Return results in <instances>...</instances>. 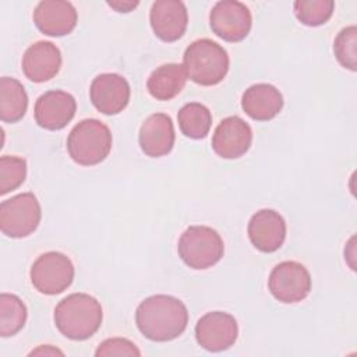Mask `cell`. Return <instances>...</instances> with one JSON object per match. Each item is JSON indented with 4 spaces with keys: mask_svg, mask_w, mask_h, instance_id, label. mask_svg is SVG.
<instances>
[{
    "mask_svg": "<svg viewBox=\"0 0 357 357\" xmlns=\"http://www.w3.org/2000/svg\"><path fill=\"white\" fill-rule=\"evenodd\" d=\"M28 311L24 301L10 293L0 296V336L8 337L18 333L26 322Z\"/></svg>",
    "mask_w": 357,
    "mask_h": 357,
    "instance_id": "23",
    "label": "cell"
},
{
    "mask_svg": "<svg viewBox=\"0 0 357 357\" xmlns=\"http://www.w3.org/2000/svg\"><path fill=\"white\" fill-rule=\"evenodd\" d=\"M268 287L278 301L294 304L310 294L311 275L303 264L297 261H283L271 271Z\"/></svg>",
    "mask_w": 357,
    "mask_h": 357,
    "instance_id": "8",
    "label": "cell"
},
{
    "mask_svg": "<svg viewBox=\"0 0 357 357\" xmlns=\"http://www.w3.org/2000/svg\"><path fill=\"white\" fill-rule=\"evenodd\" d=\"M78 14L70 1L43 0L33 11L36 28L47 36L68 35L77 25Z\"/></svg>",
    "mask_w": 357,
    "mask_h": 357,
    "instance_id": "16",
    "label": "cell"
},
{
    "mask_svg": "<svg viewBox=\"0 0 357 357\" xmlns=\"http://www.w3.org/2000/svg\"><path fill=\"white\" fill-rule=\"evenodd\" d=\"M102 319L100 303L86 293L68 294L54 308L56 328L71 340H85L93 336Z\"/></svg>",
    "mask_w": 357,
    "mask_h": 357,
    "instance_id": "2",
    "label": "cell"
},
{
    "mask_svg": "<svg viewBox=\"0 0 357 357\" xmlns=\"http://www.w3.org/2000/svg\"><path fill=\"white\" fill-rule=\"evenodd\" d=\"M40 218V205L32 192L14 195L0 204V229L7 237L22 238L32 234Z\"/></svg>",
    "mask_w": 357,
    "mask_h": 357,
    "instance_id": "6",
    "label": "cell"
},
{
    "mask_svg": "<svg viewBox=\"0 0 357 357\" xmlns=\"http://www.w3.org/2000/svg\"><path fill=\"white\" fill-rule=\"evenodd\" d=\"M238 336V325L233 315L223 311H212L202 315L195 325V339L208 351H223L234 344Z\"/></svg>",
    "mask_w": 357,
    "mask_h": 357,
    "instance_id": "10",
    "label": "cell"
},
{
    "mask_svg": "<svg viewBox=\"0 0 357 357\" xmlns=\"http://www.w3.org/2000/svg\"><path fill=\"white\" fill-rule=\"evenodd\" d=\"M336 60L347 70H357V28L350 25L343 28L333 42Z\"/></svg>",
    "mask_w": 357,
    "mask_h": 357,
    "instance_id": "26",
    "label": "cell"
},
{
    "mask_svg": "<svg viewBox=\"0 0 357 357\" xmlns=\"http://www.w3.org/2000/svg\"><path fill=\"white\" fill-rule=\"evenodd\" d=\"M332 0H297L293 4L294 15L307 26H319L329 21L333 14Z\"/></svg>",
    "mask_w": 357,
    "mask_h": 357,
    "instance_id": "24",
    "label": "cell"
},
{
    "mask_svg": "<svg viewBox=\"0 0 357 357\" xmlns=\"http://www.w3.org/2000/svg\"><path fill=\"white\" fill-rule=\"evenodd\" d=\"M177 121L181 132L191 139L205 138L212 126L209 109L198 102L184 105L177 113Z\"/></svg>",
    "mask_w": 357,
    "mask_h": 357,
    "instance_id": "22",
    "label": "cell"
},
{
    "mask_svg": "<svg viewBox=\"0 0 357 357\" xmlns=\"http://www.w3.org/2000/svg\"><path fill=\"white\" fill-rule=\"evenodd\" d=\"M176 134L170 116L153 113L145 119L139 128L138 141L141 151L151 158L167 155L174 145Z\"/></svg>",
    "mask_w": 357,
    "mask_h": 357,
    "instance_id": "18",
    "label": "cell"
},
{
    "mask_svg": "<svg viewBox=\"0 0 357 357\" xmlns=\"http://www.w3.org/2000/svg\"><path fill=\"white\" fill-rule=\"evenodd\" d=\"M77 102L66 91H47L35 102L33 114L39 127L45 130H61L74 117Z\"/></svg>",
    "mask_w": 357,
    "mask_h": 357,
    "instance_id": "13",
    "label": "cell"
},
{
    "mask_svg": "<svg viewBox=\"0 0 357 357\" xmlns=\"http://www.w3.org/2000/svg\"><path fill=\"white\" fill-rule=\"evenodd\" d=\"M135 322L146 339L169 342L185 331L188 311L177 297L155 294L139 303L135 311Z\"/></svg>",
    "mask_w": 357,
    "mask_h": 357,
    "instance_id": "1",
    "label": "cell"
},
{
    "mask_svg": "<svg viewBox=\"0 0 357 357\" xmlns=\"http://www.w3.org/2000/svg\"><path fill=\"white\" fill-rule=\"evenodd\" d=\"M107 4L119 13H128L138 6V1H107Z\"/></svg>",
    "mask_w": 357,
    "mask_h": 357,
    "instance_id": "28",
    "label": "cell"
},
{
    "mask_svg": "<svg viewBox=\"0 0 357 357\" xmlns=\"http://www.w3.org/2000/svg\"><path fill=\"white\" fill-rule=\"evenodd\" d=\"M96 357H106V356H141V351L137 346L124 337H112L103 340L96 351Z\"/></svg>",
    "mask_w": 357,
    "mask_h": 357,
    "instance_id": "27",
    "label": "cell"
},
{
    "mask_svg": "<svg viewBox=\"0 0 357 357\" xmlns=\"http://www.w3.org/2000/svg\"><path fill=\"white\" fill-rule=\"evenodd\" d=\"M252 130L238 116L223 119L212 135V149L223 159H237L251 146Z\"/></svg>",
    "mask_w": 357,
    "mask_h": 357,
    "instance_id": "12",
    "label": "cell"
},
{
    "mask_svg": "<svg viewBox=\"0 0 357 357\" xmlns=\"http://www.w3.org/2000/svg\"><path fill=\"white\" fill-rule=\"evenodd\" d=\"M22 71L33 82H46L56 77L61 67L60 49L49 42L39 40L31 45L22 56Z\"/></svg>",
    "mask_w": 357,
    "mask_h": 357,
    "instance_id": "17",
    "label": "cell"
},
{
    "mask_svg": "<svg viewBox=\"0 0 357 357\" xmlns=\"http://www.w3.org/2000/svg\"><path fill=\"white\" fill-rule=\"evenodd\" d=\"M187 74L184 67L177 63H169L153 70L146 81V88L156 100H170L185 86Z\"/></svg>",
    "mask_w": 357,
    "mask_h": 357,
    "instance_id": "20",
    "label": "cell"
},
{
    "mask_svg": "<svg viewBox=\"0 0 357 357\" xmlns=\"http://www.w3.org/2000/svg\"><path fill=\"white\" fill-rule=\"evenodd\" d=\"M178 257L192 269H206L218 264L225 252L220 234L209 226H190L178 238Z\"/></svg>",
    "mask_w": 357,
    "mask_h": 357,
    "instance_id": "5",
    "label": "cell"
},
{
    "mask_svg": "<svg viewBox=\"0 0 357 357\" xmlns=\"http://www.w3.org/2000/svg\"><path fill=\"white\" fill-rule=\"evenodd\" d=\"M112 132L98 119H85L74 126L67 138L70 158L81 166L103 162L112 149Z\"/></svg>",
    "mask_w": 357,
    "mask_h": 357,
    "instance_id": "4",
    "label": "cell"
},
{
    "mask_svg": "<svg viewBox=\"0 0 357 357\" xmlns=\"http://www.w3.org/2000/svg\"><path fill=\"white\" fill-rule=\"evenodd\" d=\"M241 107L252 120L268 121L282 110L283 96L280 91L271 84H255L244 91Z\"/></svg>",
    "mask_w": 357,
    "mask_h": 357,
    "instance_id": "19",
    "label": "cell"
},
{
    "mask_svg": "<svg viewBox=\"0 0 357 357\" xmlns=\"http://www.w3.org/2000/svg\"><path fill=\"white\" fill-rule=\"evenodd\" d=\"M209 24L215 35L226 42H240L251 31L250 8L237 0L218 1L209 14Z\"/></svg>",
    "mask_w": 357,
    "mask_h": 357,
    "instance_id": "9",
    "label": "cell"
},
{
    "mask_svg": "<svg viewBox=\"0 0 357 357\" xmlns=\"http://www.w3.org/2000/svg\"><path fill=\"white\" fill-rule=\"evenodd\" d=\"M229 54L223 46L208 38L194 40L183 56L187 78L204 86L222 82L229 71Z\"/></svg>",
    "mask_w": 357,
    "mask_h": 357,
    "instance_id": "3",
    "label": "cell"
},
{
    "mask_svg": "<svg viewBox=\"0 0 357 357\" xmlns=\"http://www.w3.org/2000/svg\"><path fill=\"white\" fill-rule=\"evenodd\" d=\"M28 109V95L24 85L11 77L0 78V119L4 123L20 121Z\"/></svg>",
    "mask_w": 357,
    "mask_h": 357,
    "instance_id": "21",
    "label": "cell"
},
{
    "mask_svg": "<svg viewBox=\"0 0 357 357\" xmlns=\"http://www.w3.org/2000/svg\"><path fill=\"white\" fill-rule=\"evenodd\" d=\"M248 237L251 244L262 252L278 251L286 238V222L273 209H261L248 222Z\"/></svg>",
    "mask_w": 357,
    "mask_h": 357,
    "instance_id": "14",
    "label": "cell"
},
{
    "mask_svg": "<svg viewBox=\"0 0 357 357\" xmlns=\"http://www.w3.org/2000/svg\"><path fill=\"white\" fill-rule=\"evenodd\" d=\"M26 177V162L18 156L0 158V194L6 195L17 190Z\"/></svg>",
    "mask_w": 357,
    "mask_h": 357,
    "instance_id": "25",
    "label": "cell"
},
{
    "mask_svg": "<svg viewBox=\"0 0 357 357\" xmlns=\"http://www.w3.org/2000/svg\"><path fill=\"white\" fill-rule=\"evenodd\" d=\"M153 33L165 40H178L188 25V13L183 1L178 0H156L149 13Z\"/></svg>",
    "mask_w": 357,
    "mask_h": 357,
    "instance_id": "15",
    "label": "cell"
},
{
    "mask_svg": "<svg viewBox=\"0 0 357 357\" xmlns=\"http://www.w3.org/2000/svg\"><path fill=\"white\" fill-rule=\"evenodd\" d=\"M42 356V354H45V356H54V354H60V356H63V351H60L59 349H53L52 346H39L38 349H35V350H32L31 353H29V356Z\"/></svg>",
    "mask_w": 357,
    "mask_h": 357,
    "instance_id": "29",
    "label": "cell"
},
{
    "mask_svg": "<svg viewBox=\"0 0 357 357\" xmlns=\"http://www.w3.org/2000/svg\"><path fill=\"white\" fill-rule=\"evenodd\" d=\"M130 93L127 79L116 73L99 74L89 88L92 105L98 112L107 116L123 112L130 102Z\"/></svg>",
    "mask_w": 357,
    "mask_h": 357,
    "instance_id": "11",
    "label": "cell"
},
{
    "mask_svg": "<svg viewBox=\"0 0 357 357\" xmlns=\"http://www.w3.org/2000/svg\"><path fill=\"white\" fill-rule=\"evenodd\" d=\"M74 265L71 259L57 251H49L36 258L31 266V282L33 287L47 296L63 293L74 280Z\"/></svg>",
    "mask_w": 357,
    "mask_h": 357,
    "instance_id": "7",
    "label": "cell"
}]
</instances>
